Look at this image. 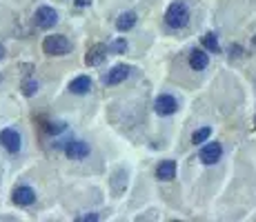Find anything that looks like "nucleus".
I'll return each instance as SVG.
<instances>
[{
  "label": "nucleus",
  "instance_id": "obj_1",
  "mask_svg": "<svg viewBox=\"0 0 256 222\" xmlns=\"http://www.w3.org/2000/svg\"><path fill=\"white\" fill-rule=\"evenodd\" d=\"M190 22V11L183 2H172L165 13V24L172 29H183Z\"/></svg>",
  "mask_w": 256,
  "mask_h": 222
},
{
  "label": "nucleus",
  "instance_id": "obj_2",
  "mask_svg": "<svg viewBox=\"0 0 256 222\" xmlns=\"http://www.w3.org/2000/svg\"><path fill=\"white\" fill-rule=\"evenodd\" d=\"M42 51L47 56H65V53L72 51V42L67 40V36H60V33H54V36H47L42 40Z\"/></svg>",
  "mask_w": 256,
  "mask_h": 222
},
{
  "label": "nucleus",
  "instance_id": "obj_3",
  "mask_svg": "<svg viewBox=\"0 0 256 222\" xmlns=\"http://www.w3.org/2000/svg\"><path fill=\"white\" fill-rule=\"evenodd\" d=\"M34 22H36V27H40V29H52L54 24L58 22V11L54 7L42 4V7H38L36 13H34Z\"/></svg>",
  "mask_w": 256,
  "mask_h": 222
},
{
  "label": "nucleus",
  "instance_id": "obj_4",
  "mask_svg": "<svg viewBox=\"0 0 256 222\" xmlns=\"http://www.w3.org/2000/svg\"><path fill=\"white\" fill-rule=\"evenodd\" d=\"M0 145H2L9 154H18L22 147V138L16 129H2L0 131Z\"/></svg>",
  "mask_w": 256,
  "mask_h": 222
},
{
  "label": "nucleus",
  "instance_id": "obj_5",
  "mask_svg": "<svg viewBox=\"0 0 256 222\" xmlns=\"http://www.w3.org/2000/svg\"><path fill=\"white\" fill-rule=\"evenodd\" d=\"M62 149H65V156L72 160H82V158L90 156V145L82 140H67Z\"/></svg>",
  "mask_w": 256,
  "mask_h": 222
},
{
  "label": "nucleus",
  "instance_id": "obj_6",
  "mask_svg": "<svg viewBox=\"0 0 256 222\" xmlns=\"http://www.w3.org/2000/svg\"><path fill=\"white\" fill-rule=\"evenodd\" d=\"M12 200H14V205H18V207H29V205L36 202V191H34L32 187H27V185L16 187L14 194H12Z\"/></svg>",
  "mask_w": 256,
  "mask_h": 222
},
{
  "label": "nucleus",
  "instance_id": "obj_7",
  "mask_svg": "<svg viewBox=\"0 0 256 222\" xmlns=\"http://www.w3.org/2000/svg\"><path fill=\"white\" fill-rule=\"evenodd\" d=\"M198 156L205 165H216V162L220 160V156H223V147H220L218 142H208V145L200 149Z\"/></svg>",
  "mask_w": 256,
  "mask_h": 222
},
{
  "label": "nucleus",
  "instance_id": "obj_8",
  "mask_svg": "<svg viewBox=\"0 0 256 222\" xmlns=\"http://www.w3.org/2000/svg\"><path fill=\"white\" fill-rule=\"evenodd\" d=\"M154 109H156V113H160V116H172V113L178 109V105H176V100L170 96V93H163V96L156 98Z\"/></svg>",
  "mask_w": 256,
  "mask_h": 222
},
{
  "label": "nucleus",
  "instance_id": "obj_9",
  "mask_svg": "<svg viewBox=\"0 0 256 222\" xmlns=\"http://www.w3.org/2000/svg\"><path fill=\"white\" fill-rule=\"evenodd\" d=\"M90 89H92V78L90 76H78L70 82V91L76 93V96H82V93H87Z\"/></svg>",
  "mask_w": 256,
  "mask_h": 222
},
{
  "label": "nucleus",
  "instance_id": "obj_10",
  "mask_svg": "<svg viewBox=\"0 0 256 222\" xmlns=\"http://www.w3.org/2000/svg\"><path fill=\"white\" fill-rule=\"evenodd\" d=\"M127 76H130V67H127V65H116L110 73H107L105 82H107V85H118V82H122Z\"/></svg>",
  "mask_w": 256,
  "mask_h": 222
},
{
  "label": "nucleus",
  "instance_id": "obj_11",
  "mask_svg": "<svg viewBox=\"0 0 256 222\" xmlns=\"http://www.w3.org/2000/svg\"><path fill=\"white\" fill-rule=\"evenodd\" d=\"M176 176V162L174 160H163L156 169V178L158 180H172Z\"/></svg>",
  "mask_w": 256,
  "mask_h": 222
},
{
  "label": "nucleus",
  "instance_id": "obj_12",
  "mask_svg": "<svg viewBox=\"0 0 256 222\" xmlns=\"http://www.w3.org/2000/svg\"><path fill=\"white\" fill-rule=\"evenodd\" d=\"M208 62H210L208 53L200 51V49H194V51L190 53V65H192V69H196V71H203V69L208 67Z\"/></svg>",
  "mask_w": 256,
  "mask_h": 222
},
{
  "label": "nucleus",
  "instance_id": "obj_13",
  "mask_svg": "<svg viewBox=\"0 0 256 222\" xmlns=\"http://www.w3.org/2000/svg\"><path fill=\"white\" fill-rule=\"evenodd\" d=\"M107 56V47L105 44H96V47L90 49V53H87V65H100L102 60H105Z\"/></svg>",
  "mask_w": 256,
  "mask_h": 222
},
{
  "label": "nucleus",
  "instance_id": "obj_14",
  "mask_svg": "<svg viewBox=\"0 0 256 222\" xmlns=\"http://www.w3.org/2000/svg\"><path fill=\"white\" fill-rule=\"evenodd\" d=\"M134 24H136V13L134 11H125L116 20V29H118V31H130Z\"/></svg>",
  "mask_w": 256,
  "mask_h": 222
},
{
  "label": "nucleus",
  "instance_id": "obj_15",
  "mask_svg": "<svg viewBox=\"0 0 256 222\" xmlns=\"http://www.w3.org/2000/svg\"><path fill=\"white\" fill-rule=\"evenodd\" d=\"M210 136H212V129L210 127H203V129H198L192 136V142H194V145H203V142L210 140Z\"/></svg>",
  "mask_w": 256,
  "mask_h": 222
},
{
  "label": "nucleus",
  "instance_id": "obj_16",
  "mask_svg": "<svg viewBox=\"0 0 256 222\" xmlns=\"http://www.w3.org/2000/svg\"><path fill=\"white\" fill-rule=\"evenodd\" d=\"M203 44H205V49L212 51V53H218L220 51V47H218V42H216L214 33H205V36H203Z\"/></svg>",
  "mask_w": 256,
  "mask_h": 222
},
{
  "label": "nucleus",
  "instance_id": "obj_17",
  "mask_svg": "<svg viewBox=\"0 0 256 222\" xmlns=\"http://www.w3.org/2000/svg\"><path fill=\"white\" fill-rule=\"evenodd\" d=\"M67 129L65 122H49L47 125V133H52V136H56V133H62Z\"/></svg>",
  "mask_w": 256,
  "mask_h": 222
},
{
  "label": "nucleus",
  "instance_id": "obj_18",
  "mask_svg": "<svg viewBox=\"0 0 256 222\" xmlns=\"http://www.w3.org/2000/svg\"><path fill=\"white\" fill-rule=\"evenodd\" d=\"M110 51L112 53H125L127 51V42L125 40H114L112 42V47H110Z\"/></svg>",
  "mask_w": 256,
  "mask_h": 222
},
{
  "label": "nucleus",
  "instance_id": "obj_19",
  "mask_svg": "<svg viewBox=\"0 0 256 222\" xmlns=\"http://www.w3.org/2000/svg\"><path fill=\"white\" fill-rule=\"evenodd\" d=\"M36 89H38L36 80H27L22 85V93H24V96H34V93H36Z\"/></svg>",
  "mask_w": 256,
  "mask_h": 222
},
{
  "label": "nucleus",
  "instance_id": "obj_20",
  "mask_svg": "<svg viewBox=\"0 0 256 222\" xmlns=\"http://www.w3.org/2000/svg\"><path fill=\"white\" fill-rule=\"evenodd\" d=\"M98 218H100V216H98V214H87V216H80V218H78V220H87V222H94V220H98Z\"/></svg>",
  "mask_w": 256,
  "mask_h": 222
},
{
  "label": "nucleus",
  "instance_id": "obj_21",
  "mask_svg": "<svg viewBox=\"0 0 256 222\" xmlns=\"http://www.w3.org/2000/svg\"><path fill=\"white\" fill-rule=\"evenodd\" d=\"M92 0H76V7H87Z\"/></svg>",
  "mask_w": 256,
  "mask_h": 222
},
{
  "label": "nucleus",
  "instance_id": "obj_22",
  "mask_svg": "<svg viewBox=\"0 0 256 222\" xmlns=\"http://www.w3.org/2000/svg\"><path fill=\"white\" fill-rule=\"evenodd\" d=\"M2 58H4V47L0 44V60H2Z\"/></svg>",
  "mask_w": 256,
  "mask_h": 222
},
{
  "label": "nucleus",
  "instance_id": "obj_23",
  "mask_svg": "<svg viewBox=\"0 0 256 222\" xmlns=\"http://www.w3.org/2000/svg\"><path fill=\"white\" fill-rule=\"evenodd\" d=\"M254 47H256V36H254Z\"/></svg>",
  "mask_w": 256,
  "mask_h": 222
}]
</instances>
